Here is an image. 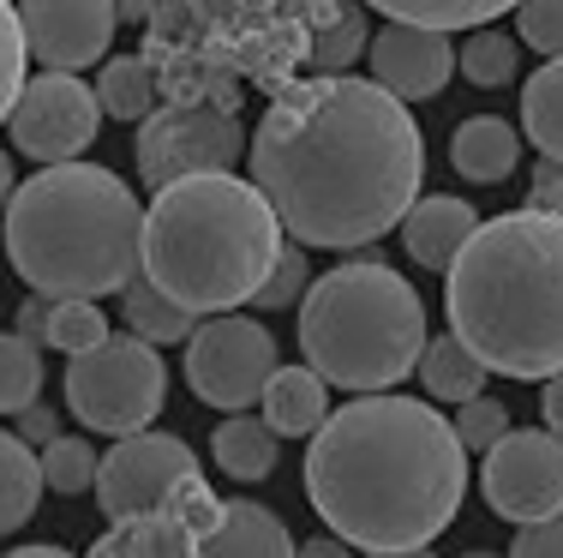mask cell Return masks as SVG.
Here are the masks:
<instances>
[{"label":"cell","instance_id":"obj_1","mask_svg":"<svg viewBox=\"0 0 563 558\" xmlns=\"http://www.w3.org/2000/svg\"><path fill=\"white\" fill-rule=\"evenodd\" d=\"M252 180L300 247H366L420 205L426 139L390 85L318 73L264 109Z\"/></svg>","mask_w":563,"mask_h":558},{"label":"cell","instance_id":"obj_2","mask_svg":"<svg viewBox=\"0 0 563 558\" xmlns=\"http://www.w3.org/2000/svg\"><path fill=\"white\" fill-rule=\"evenodd\" d=\"M467 493V445L420 396L342 403L306 450V499L330 535L366 552L426 547L455 523Z\"/></svg>","mask_w":563,"mask_h":558},{"label":"cell","instance_id":"obj_3","mask_svg":"<svg viewBox=\"0 0 563 558\" xmlns=\"http://www.w3.org/2000/svg\"><path fill=\"white\" fill-rule=\"evenodd\" d=\"M450 330L504 379L563 372V217L504 210L479 222L444 283Z\"/></svg>","mask_w":563,"mask_h":558},{"label":"cell","instance_id":"obj_4","mask_svg":"<svg viewBox=\"0 0 563 558\" xmlns=\"http://www.w3.org/2000/svg\"><path fill=\"white\" fill-rule=\"evenodd\" d=\"M7 264L48 300H102L144 276V205L114 168L48 163L7 205Z\"/></svg>","mask_w":563,"mask_h":558},{"label":"cell","instance_id":"obj_5","mask_svg":"<svg viewBox=\"0 0 563 558\" xmlns=\"http://www.w3.org/2000/svg\"><path fill=\"white\" fill-rule=\"evenodd\" d=\"M282 217L258 180L186 175L168 180L144 210V276L186 313H234L258 300L282 259Z\"/></svg>","mask_w":563,"mask_h":558},{"label":"cell","instance_id":"obj_6","mask_svg":"<svg viewBox=\"0 0 563 558\" xmlns=\"http://www.w3.org/2000/svg\"><path fill=\"white\" fill-rule=\"evenodd\" d=\"M426 300L378 259L336 264L300 300V349L336 391H396L426 354Z\"/></svg>","mask_w":563,"mask_h":558},{"label":"cell","instance_id":"obj_7","mask_svg":"<svg viewBox=\"0 0 563 558\" xmlns=\"http://www.w3.org/2000/svg\"><path fill=\"white\" fill-rule=\"evenodd\" d=\"M168 403V366L144 337H102L97 349L73 354L66 366V408L90 433H144Z\"/></svg>","mask_w":563,"mask_h":558},{"label":"cell","instance_id":"obj_8","mask_svg":"<svg viewBox=\"0 0 563 558\" xmlns=\"http://www.w3.org/2000/svg\"><path fill=\"white\" fill-rule=\"evenodd\" d=\"M276 337L258 325V318H240V313H210L205 325L186 337V384H192L198 403L210 408H240L264 403L276 379Z\"/></svg>","mask_w":563,"mask_h":558},{"label":"cell","instance_id":"obj_9","mask_svg":"<svg viewBox=\"0 0 563 558\" xmlns=\"http://www.w3.org/2000/svg\"><path fill=\"white\" fill-rule=\"evenodd\" d=\"M246 151L234 109L217 102H168L139 127V175L151 186L186 180V175H228Z\"/></svg>","mask_w":563,"mask_h":558},{"label":"cell","instance_id":"obj_10","mask_svg":"<svg viewBox=\"0 0 563 558\" xmlns=\"http://www.w3.org/2000/svg\"><path fill=\"white\" fill-rule=\"evenodd\" d=\"M102 127V97L97 85H85L78 73H48L43 78H24L19 90V109H12V151L31 156V163H78V156L97 144Z\"/></svg>","mask_w":563,"mask_h":558},{"label":"cell","instance_id":"obj_11","mask_svg":"<svg viewBox=\"0 0 563 558\" xmlns=\"http://www.w3.org/2000/svg\"><path fill=\"white\" fill-rule=\"evenodd\" d=\"M479 493L516 528L563 516V438L552 427H509L486 450Z\"/></svg>","mask_w":563,"mask_h":558},{"label":"cell","instance_id":"obj_12","mask_svg":"<svg viewBox=\"0 0 563 558\" xmlns=\"http://www.w3.org/2000/svg\"><path fill=\"white\" fill-rule=\"evenodd\" d=\"M198 474V457L186 438L174 433H126L120 445L102 457V474H97V499H102V516L109 523H132V516H151L174 499V486Z\"/></svg>","mask_w":563,"mask_h":558},{"label":"cell","instance_id":"obj_13","mask_svg":"<svg viewBox=\"0 0 563 558\" xmlns=\"http://www.w3.org/2000/svg\"><path fill=\"white\" fill-rule=\"evenodd\" d=\"M24 36H31V61L48 73H85L114 48L120 7L114 0H19Z\"/></svg>","mask_w":563,"mask_h":558},{"label":"cell","instance_id":"obj_14","mask_svg":"<svg viewBox=\"0 0 563 558\" xmlns=\"http://www.w3.org/2000/svg\"><path fill=\"white\" fill-rule=\"evenodd\" d=\"M372 78L390 85L401 102H426L450 85V73L462 66L455 55L450 31H432V24H408V19H390L384 31H372Z\"/></svg>","mask_w":563,"mask_h":558},{"label":"cell","instance_id":"obj_15","mask_svg":"<svg viewBox=\"0 0 563 558\" xmlns=\"http://www.w3.org/2000/svg\"><path fill=\"white\" fill-rule=\"evenodd\" d=\"M474 234H479L474 205H467V198H450V193L420 198V205L401 217V247H408V259L426 264V271H450Z\"/></svg>","mask_w":563,"mask_h":558},{"label":"cell","instance_id":"obj_16","mask_svg":"<svg viewBox=\"0 0 563 558\" xmlns=\"http://www.w3.org/2000/svg\"><path fill=\"white\" fill-rule=\"evenodd\" d=\"M294 552L300 547H294L288 523L252 499H228L222 523L198 540V558H294Z\"/></svg>","mask_w":563,"mask_h":558},{"label":"cell","instance_id":"obj_17","mask_svg":"<svg viewBox=\"0 0 563 558\" xmlns=\"http://www.w3.org/2000/svg\"><path fill=\"white\" fill-rule=\"evenodd\" d=\"M450 163L462 180L498 186V180L516 175V163H521V132L509 121H498V114H467L450 139Z\"/></svg>","mask_w":563,"mask_h":558},{"label":"cell","instance_id":"obj_18","mask_svg":"<svg viewBox=\"0 0 563 558\" xmlns=\"http://www.w3.org/2000/svg\"><path fill=\"white\" fill-rule=\"evenodd\" d=\"M264 420L282 438H312L330 420V379L318 366H276L264 391Z\"/></svg>","mask_w":563,"mask_h":558},{"label":"cell","instance_id":"obj_19","mask_svg":"<svg viewBox=\"0 0 563 558\" xmlns=\"http://www.w3.org/2000/svg\"><path fill=\"white\" fill-rule=\"evenodd\" d=\"M210 457H217V469L228 474V481H271L276 457H282V433L264 415L240 408V415H228L222 427H217V438H210Z\"/></svg>","mask_w":563,"mask_h":558},{"label":"cell","instance_id":"obj_20","mask_svg":"<svg viewBox=\"0 0 563 558\" xmlns=\"http://www.w3.org/2000/svg\"><path fill=\"white\" fill-rule=\"evenodd\" d=\"M486 361H479L474 349H467L455 330H444V337H432L426 342V354H420V384H426V396L432 403H474V396H486Z\"/></svg>","mask_w":563,"mask_h":558},{"label":"cell","instance_id":"obj_21","mask_svg":"<svg viewBox=\"0 0 563 558\" xmlns=\"http://www.w3.org/2000/svg\"><path fill=\"white\" fill-rule=\"evenodd\" d=\"M198 528L180 523L174 511H151L132 516V523H114V535L102 540L90 558H198Z\"/></svg>","mask_w":563,"mask_h":558},{"label":"cell","instance_id":"obj_22","mask_svg":"<svg viewBox=\"0 0 563 558\" xmlns=\"http://www.w3.org/2000/svg\"><path fill=\"white\" fill-rule=\"evenodd\" d=\"M43 457L31 450V438L24 433H0V535H12V528H24L36 516V504H43Z\"/></svg>","mask_w":563,"mask_h":558},{"label":"cell","instance_id":"obj_23","mask_svg":"<svg viewBox=\"0 0 563 558\" xmlns=\"http://www.w3.org/2000/svg\"><path fill=\"white\" fill-rule=\"evenodd\" d=\"M120 307H126L132 337H144V342H186L198 330V313H186L174 295H163L151 276H139V283L120 288Z\"/></svg>","mask_w":563,"mask_h":558},{"label":"cell","instance_id":"obj_24","mask_svg":"<svg viewBox=\"0 0 563 558\" xmlns=\"http://www.w3.org/2000/svg\"><path fill=\"white\" fill-rule=\"evenodd\" d=\"M521 132L533 139L540 156H558L563 163V55L545 61L528 78V90H521Z\"/></svg>","mask_w":563,"mask_h":558},{"label":"cell","instance_id":"obj_25","mask_svg":"<svg viewBox=\"0 0 563 558\" xmlns=\"http://www.w3.org/2000/svg\"><path fill=\"white\" fill-rule=\"evenodd\" d=\"M97 97H102V114H109V121H151V114H156V73H151V61H139V55L102 61Z\"/></svg>","mask_w":563,"mask_h":558},{"label":"cell","instance_id":"obj_26","mask_svg":"<svg viewBox=\"0 0 563 558\" xmlns=\"http://www.w3.org/2000/svg\"><path fill=\"white\" fill-rule=\"evenodd\" d=\"M384 19H408V24H432V31H479L498 12H516L521 0H366Z\"/></svg>","mask_w":563,"mask_h":558},{"label":"cell","instance_id":"obj_27","mask_svg":"<svg viewBox=\"0 0 563 558\" xmlns=\"http://www.w3.org/2000/svg\"><path fill=\"white\" fill-rule=\"evenodd\" d=\"M43 342L19 337V330H0V415H24V408L43 396Z\"/></svg>","mask_w":563,"mask_h":558},{"label":"cell","instance_id":"obj_28","mask_svg":"<svg viewBox=\"0 0 563 558\" xmlns=\"http://www.w3.org/2000/svg\"><path fill=\"white\" fill-rule=\"evenodd\" d=\"M516 66H521V36H504V31H492V24L467 31V43H462V78L467 85L498 90L516 78Z\"/></svg>","mask_w":563,"mask_h":558},{"label":"cell","instance_id":"obj_29","mask_svg":"<svg viewBox=\"0 0 563 558\" xmlns=\"http://www.w3.org/2000/svg\"><path fill=\"white\" fill-rule=\"evenodd\" d=\"M43 474H48V493H60V499L97 493L102 457H97V445H90V438H73V433H60L55 445H43Z\"/></svg>","mask_w":563,"mask_h":558},{"label":"cell","instance_id":"obj_30","mask_svg":"<svg viewBox=\"0 0 563 558\" xmlns=\"http://www.w3.org/2000/svg\"><path fill=\"white\" fill-rule=\"evenodd\" d=\"M24 66H31V36H24V19L12 0H0V127L12 121L24 90Z\"/></svg>","mask_w":563,"mask_h":558},{"label":"cell","instance_id":"obj_31","mask_svg":"<svg viewBox=\"0 0 563 558\" xmlns=\"http://www.w3.org/2000/svg\"><path fill=\"white\" fill-rule=\"evenodd\" d=\"M102 337H109V318H102L97 300H55V313H48V349L85 354Z\"/></svg>","mask_w":563,"mask_h":558},{"label":"cell","instance_id":"obj_32","mask_svg":"<svg viewBox=\"0 0 563 558\" xmlns=\"http://www.w3.org/2000/svg\"><path fill=\"white\" fill-rule=\"evenodd\" d=\"M312 264H306V247L300 241H288L282 247V259H276V271H271V283L258 288V300L252 307H264V313H282V307H294V300H306L312 295Z\"/></svg>","mask_w":563,"mask_h":558},{"label":"cell","instance_id":"obj_33","mask_svg":"<svg viewBox=\"0 0 563 558\" xmlns=\"http://www.w3.org/2000/svg\"><path fill=\"white\" fill-rule=\"evenodd\" d=\"M366 48H372V31L360 24V12H336L324 24V36H318L312 61H318V73H347V61L366 55Z\"/></svg>","mask_w":563,"mask_h":558},{"label":"cell","instance_id":"obj_34","mask_svg":"<svg viewBox=\"0 0 563 558\" xmlns=\"http://www.w3.org/2000/svg\"><path fill=\"white\" fill-rule=\"evenodd\" d=\"M516 36L533 55L558 61L563 55V0H521L516 7Z\"/></svg>","mask_w":563,"mask_h":558},{"label":"cell","instance_id":"obj_35","mask_svg":"<svg viewBox=\"0 0 563 558\" xmlns=\"http://www.w3.org/2000/svg\"><path fill=\"white\" fill-rule=\"evenodd\" d=\"M455 433H462L467 450L486 457V450L509 433V408L498 403V396H474V403H462V415H455Z\"/></svg>","mask_w":563,"mask_h":558},{"label":"cell","instance_id":"obj_36","mask_svg":"<svg viewBox=\"0 0 563 558\" xmlns=\"http://www.w3.org/2000/svg\"><path fill=\"white\" fill-rule=\"evenodd\" d=\"M163 511H174V516H180V523H192L198 535H210V528L222 523V504L210 499V486L198 481V474H192V481H180V486H174V499L163 504Z\"/></svg>","mask_w":563,"mask_h":558},{"label":"cell","instance_id":"obj_37","mask_svg":"<svg viewBox=\"0 0 563 558\" xmlns=\"http://www.w3.org/2000/svg\"><path fill=\"white\" fill-rule=\"evenodd\" d=\"M509 558H563V516H552V523H528L516 535V547H509Z\"/></svg>","mask_w":563,"mask_h":558},{"label":"cell","instance_id":"obj_38","mask_svg":"<svg viewBox=\"0 0 563 558\" xmlns=\"http://www.w3.org/2000/svg\"><path fill=\"white\" fill-rule=\"evenodd\" d=\"M528 205L563 217V163L558 156H540V168H533V180H528Z\"/></svg>","mask_w":563,"mask_h":558},{"label":"cell","instance_id":"obj_39","mask_svg":"<svg viewBox=\"0 0 563 558\" xmlns=\"http://www.w3.org/2000/svg\"><path fill=\"white\" fill-rule=\"evenodd\" d=\"M48 313H55V300H48V295H31V300L19 307V337H31V342H43V349H48Z\"/></svg>","mask_w":563,"mask_h":558},{"label":"cell","instance_id":"obj_40","mask_svg":"<svg viewBox=\"0 0 563 558\" xmlns=\"http://www.w3.org/2000/svg\"><path fill=\"white\" fill-rule=\"evenodd\" d=\"M19 433L24 438H31V445H55V408H43V403H31V408H24V415H19Z\"/></svg>","mask_w":563,"mask_h":558},{"label":"cell","instance_id":"obj_41","mask_svg":"<svg viewBox=\"0 0 563 558\" xmlns=\"http://www.w3.org/2000/svg\"><path fill=\"white\" fill-rule=\"evenodd\" d=\"M294 558H354V540H342V535H312V540H300V552Z\"/></svg>","mask_w":563,"mask_h":558},{"label":"cell","instance_id":"obj_42","mask_svg":"<svg viewBox=\"0 0 563 558\" xmlns=\"http://www.w3.org/2000/svg\"><path fill=\"white\" fill-rule=\"evenodd\" d=\"M540 415H545V427H552L563 438V372L558 379H545V396H540Z\"/></svg>","mask_w":563,"mask_h":558},{"label":"cell","instance_id":"obj_43","mask_svg":"<svg viewBox=\"0 0 563 558\" xmlns=\"http://www.w3.org/2000/svg\"><path fill=\"white\" fill-rule=\"evenodd\" d=\"M120 7V24H151L156 19V0H114Z\"/></svg>","mask_w":563,"mask_h":558},{"label":"cell","instance_id":"obj_44","mask_svg":"<svg viewBox=\"0 0 563 558\" xmlns=\"http://www.w3.org/2000/svg\"><path fill=\"white\" fill-rule=\"evenodd\" d=\"M12 193H19V180H12V156L0 151V210L12 205Z\"/></svg>","mask_w":563,"mask_h":558},{"label":"cell","instance_id":"obj_45","mask_svg":"<svg viewBox=\"0 0 563 558\" xmlns=\"http://www.w3.org/2000/svg\"><path fill=\"white\" fill-rule=\"evenodd\" d=\"M7 558H73V552H60V547H12Z\"/></svg>","mask_w":563,"mask_h":558},{"label":"cell","instance_id":"obj_46","mask_svg":"<svg viewBox=\"0 0 563 558\" xmlns=\"http://www.w3.org/2000/svg\"><path fill=\"white\" fill-rule=\"evenodd\" d=\"M372 558H432L426 547H401V552H372Z\"/></svg>","mask_w":563,"mask_h":558},{"label":"cell","instance_id":"obj_47","mask_svg":"<svg viewBox=\"0 0 563 558\" xmlns=\"http://www.w3.org/2000/svg\"><path fill=\"white\" fill-rule=\"evenodd\" d=\"M462 558H498V552H462Z\"/></svg>","mask_w":563,"mask_h":558}]
</instances>
